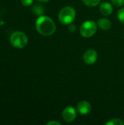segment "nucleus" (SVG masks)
<instances>
[{
    "instance_id": "1",
    "label": "nucleus",
    "mask_w": 124,
    "mask_h": 125,
    "mask_svg": "<svg viewBox=\"0 0 124 125\" xmlns=\"http://www.w3.org/2000/svg\"><path fill=\"white\" fill-rule=\"evenodd\" d=\"M35 27L37 32L43 36H50L56 31L55 22L46 15L39 16L36 21Z\"/></svg>"
},
{
    "instance_id": "2",
    "label": "nucleus",
    "mask_w": 124,
    "mask_h": 125,
    "mask_svg": "<svg viewBox=\"0 0 124 125\" xmlns=\"http://www.w3.org/2000/svg\"><path fill=\"white\" fill-rule=\"evenodd\" d=\"M59 21L64 25L72 23L76 18V11L75 8L70 6H67L59 11L58 15Z\"/></svg>"
},
{
    "instance_id": "3",
    "label": "nucleus",
    "mask_w": 124,
    "mask_h": 125,
    "mask_svg": "<svg viewBox=\"0 0 124 125\" xmlns=\"http://www.w3.org/2000/svg\"><path fill=\"white\" fill-rule=\"evenodd\" d=\"M10 41L13 47L20 49L25 48L27 45L28 37L23 32L17 31L11 34L10 37Z\"/></svg>"
},
{
    "instance_id": "4",
    "label": "nucleus",
    "mask_w": 124,
    "mask_h": 125,
    "mask_svg": "<svg viewBox=\"0 0 124 125\" xmlns=\"http://www.w3.org/2000/svg\"><path fill=\"white\" fill-rule=\"evenodd\" d=\"M97 30V25L94 21H85L80 28V34L86 38H89L95 34Z\"/></svg>"
},
{
    "instance_id": "5",
    "label": "nucleus",
    "mask_w": 124,
    "mask_h": 125,
    "mask_svg": "<svg viewBox=\"0 0 124 125\" xmlns=\"http://www.w3.org/2000/svg\"><path fill=\"white\" fill-rule=\"evenodd\" d=\"M77 116L76 109L72 106L66 107L62 112V118L64 122L67 123L72 122Z\"/></svg>"
},
{
    "instance_id": "6",
    "label": "nucleus",
    "mask_w": 124,
    "mask_h": 125,
    "mask_svg": "<svg viewBox=\"0 0 124 125\" xmlns=\"http://www.w3.org/2000/svg\"><path fill=\"white\" fill-rule=\"evenodd\" d=\"M98 59L97 52L94 49H89L86 51L83 56V59L84 62L87 64H94Z\"/></svg>"
},
{
    "instance_id": "7",
    "label": "nucleus",
    "mask_w": 124,
    "mask_h": 125,
    "mask_svg": "<svg viewBox=\"0 0 124 125\" xmlns=\"http://www.w3.org/2000/svg\"><path fill=\"white\" fill-rule=\"evenodd\" d=\"M92 109L91 103L86 100H82L79 102L77 105V111L81 115L88 114Z\"/></svg>"
},
{
    "instance_id": "8",
    "label": "nucleus",
    "mask_w": 124,
    "mask_h": 125,
    "mask_svg": "<svg viewBox=\"0 0 124 125\" xmlns=\"http://www.w3.org/2000/svg\"><path fill=\"white\" fill-rule=\"evenodd\" d=\"M99 11L104 15H110L113 11V6L109 2H103L100 4Z\"/></svg>"
},
{
    "instance_id": "9",
    "label": "nucleus",
    "mask_w": 124,
    "mask_h": 125,
    "mask_svg": "<svg viewBox=\"0 0 124 125\" xmlns=\"http://www.w3.org/2000/svg\"><path fill=\"white\" fill-rule=\"evenodd\" d=\"M97 26L102 30H109L112 27L111 21L107 18H100L97 22Z\"/></svg>"
},
{
    "instance_id": "10",
    "label": "nucleus",
    "mask_w": 124,
    "mask_h": 125,
    "mask_svg": "<svg viewBox=\"0 0 124 125\" xmlns=\"http://www.w3.org/2000/svg\"><path fill=\"white\" fill-rule=\"evenodd\" d=\"M32 11L36 15L41 16V15H43L45 12V9H44V7L40 4H35L32 7Z\"/></svg>"
},
{
    "instance_id": "11",
    "label": "nucleus",
    "mask_w": 124,
    "mask_h": 125,
    "mask_svg": "<svg viewBox=\"0 0 124 125\" xmlns=\"http://www.w3.org/2000/svg\"><path fill=\"white\" fill-rule=\"evenodd\" d=\"M106 125H124V122L121 119H112L105 123Z\"/></svg>"
},
{
    "instance_id": "12",
    "label": "nucleus",
    "mask_w": 124,
    "mask_h": 125,
    "mask_svg": "<svg viewBox=\"0 0 124 125\" xmlns=\"http://www.w3.org/2000/svg\"><path fill=\"white\" fill-rule=\"evenodd\" d=\"M101 0H83V3L88 7H96L100 3Z\"/></svg>"
},
{
    "instance_id": "13",
    "label": "nucleus",
    "mask_w": 124,
    "mask_h": 125,
    "mask_svg": "<svg viewBox=\"0 0 124 125\" xmlns=\"http://www.w3.org/2000/svg\"><path fill=\"white\" fill-rule=\"evenodd\" d=\"M117 17L118 18V20L124 23V8H121L117 13Z\"/></svg>"
},
{
    "instance_id": "14",
    "label": "nucleus",
    "mask_w": 124,
    "mask_h": 125,
    "mask_svg": "<svg viewBox=\"0 0 124 125\" xmlns=\"http://www.w3.org/2000/svg\"><path fill=\"white\" fill-rule=\"evenodd\" d=\"M111 1L115 7H121L124 4V0H111Z\"/></svg>"
},
{
    "instance_id": "15",
    "label": "nucleus",
    "mask_w": 124,
    "mask_h": 125,
    "mask_svg": "<svg viewBox=\"0 0 124 125\" xmlns=\"http://www.w3.org/2000/svg\"><path fill=\"white\" fill-rule=\"evenodd\" d=\"M34 0H21V3L24 6H30L32 4Z\"/></svg>"
},
{
    "instance_id": "16",
    "label": "nucleus",
    "mask_w": 124,
    "mask_h": 125,
    "mask_svg": "<svg viewBox=\"0 0 124 125\" xmlns=\"http://www.w3.org/2000/svg\"><path fill=\"white\" fill-rule=\"evenodd\" d=\"M68 30H69L70 32H75V30H76V26H75L74 24L70 23V24H69V26H68Z\"/></svg>"
},
{
    "instance_id": "17",
    "label": "nucleus",
    "mask_w": 124,
    "mask_h": 125,
    "mask_svg": "<svg viewBox=\"0 0 124 125\" xmlns=\"http://www.w3.org/2000/svg\"><path fill=\"white\" fill-rule=\"evenodd\" d=\"M47 125H61V124L59 122H56V121H50L49 122H48Z\"/></svg>"
},
{
    "instance_id": "18",
    "label": "nucleus",
    "mask_w": 124,
    "mask_h": 125,
    "mask_svg": "<svg viewBox=\"0 0 124 125\" xmlns=\"http://www.w3.org/2000/svg\"><path fill=\"white\" fill-rule=\"evenodd\" d=\"M38 1H39V2H48V1H49L50 0H37Z\"/></svg>"
},
{
    "instance_id": "19",
    "label": "nucleus",
    "mask_w": 124,
    "mask_h": 125,
    "mask_svg": "<svg viewBox=\"0 0 124 125\" xmlns=\"http://www.w3.org/2000/svg\"><path fill=\"white\" fill-rule=\"evenodd\" d=\"M4 22H3L2 21H0V25H1V24H4Z\"/></svg>"
},
{
    "instance_id": "20",
    "label": "nucleus",
    "mask_w": 124,
    "mask_h": 125,
    "mask_svg": "<svg viewBox=\"0 0 124 125\" xmlns=\"http://www.w3.org/2000/svg\"></svg>"
}]
</instances>
